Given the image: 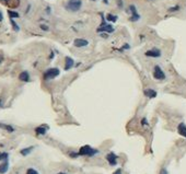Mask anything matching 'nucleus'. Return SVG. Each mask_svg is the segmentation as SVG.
Returning a JSON list of instances; mask_svg holds the SVG:
<instances>
[{
  "label": "nucleus",
  "instance_id": "nucleus-1",
  "mask_svg": "<svg viewBox=\"0 0 186 174\" xmlns=\"http://www.w3.org/2000/svg\"><path fill=\"white\" fill-rule=\"evenodd\" d=\"M101 17H102V23L100 24V26L96 28V32L98 33H113L115 31L114 26L112 24L106 23L104 17H103V14H101Z\"/></svg>",
  "mask_w": 186,
  "mask_h": 174
},
{
  "label": "nucleus",
  "instance_id": "nucleus-2",
  "mask_svg": "<svg viewBox=\"0 0 186 174\" xmlns=\"http://www.w3.org/2000/svg\"><path fill=\"white\" fill-rule=\"evenodd\" d=\"M81 7H82L81 0H69L65 6V8L70 12H77L81 9Z\"/></svg>",
  "mask_w": 186,
  "mask_h": 174
},
{
  "label": "nucleus",
  "instance_id": "nucleus-3",
  "mask_svg": "<svg viewBox=\"0 0 186 174\" xmlns=\"http://www.w3.org/2000/svg\"><path fill=\"white\" fill-rule=\"evenodd\" d=\"M79 155H86V157H93V155H95L96 153H99V151L96 150V149H93L92 147L86 146L81 147L80 149H79Z\"/></svg>",
  "mask_w": 186,
  "mask_h": 174
},
{
  "label": "nucleus",
  "instance_id": "nucleus-4",
  "mask_svg": "<svg viewBox=\"0 0 186 174\" xmlns=\"http://www.w3.org/2000/svg\"><path fill=\"white\" fill-rule=\"evenodd\" d=\"M60 75V70L58 68H49L44 72V79L45 80H51V79H55L56 77H58Z\"/></svg>",
  "mask_w": 186,
  "mask_h": 174
},
{
  "label": "nucleus",
  "instance_id": "nucleus-5",
  "mask_svg": "<svg viewBox=\"0 0 186 174\" xmlns=\"http://www.w3.org/2000/svg\"><path fill=\"white\" fill-rule=\"evenodd\" d=\"M153 78L157 79V80H164L165 79L164 71L160 66H154V68H153Z\"/></svg>",
  "mask_w": 186,
  "mask_h": 174
},
{
  "label": "nucleus",
  "instance_id": "nucleus-6",
  "mask_svg": "<svg viewBox=\"0 0 186 174\" xmlns=\"http://www.w3.org/2000/svg\"><path fill=\"white\" fill-rule=\"evenodd\" d=\"M144 55L147 56V57H151V58H159V57H161L162 53H161V50L159 48H152L147 50L144 53Z\"/></svg>",
  "mask_w": 186,
  "mask_h": 174
},
{
  "label": "nucleus",
  "instance_id": "nucleus-7",
  "mask_svg": "<svg viewBox=\"0 0 186 174\" xmlns=\"http://www.w3.org/2000/svg\"><path fill=\"white\" fill-rule=\"evenodd\" d=\"M88 45H89V42H88V40H86V38H76L73 41V46L75 47H78V48H80V47H86Z\"/></svg>",
  "mask_w": 186,
  "mask_h": 174
},
{
  "label": "nucleus",
  "instance_id": "nucleus-8",
  "mask_svg": "<svg viewBox=\"0 0 186 174\" xmlns=\"http://www.w3.org/2000/svg\"><path fill=\"white\" fill-rule=\"evenodd\" d=\"M73 66H75V60L72 59L71 57H69V56L65 57V67H64V69L66 70V71H68V70H70L71 68H73Z\"/></svg>",
  "mask_w": 186,
  "mask_h": 174
},
{
  "label": "nucleus",
  "instance_id": "nucleus-9",
  "mask_svg": "<svg viewBox=\"0 0 186 174\" xmlns=\"http://www.w3.org/2000/svg\"><path fill=\"white\" fill-rule=\"evenodd\" d=\"M117 155L115 154L114 152H109L108 154H106V160H108V162L111 164V165H116L117 164Z\"/></svg>",
  "mask_w": 186,
  "mask_h": 174
},
{
  "label": "nucleus",
  "instance_id": "nucleus-10",
  "mask_svg": "<svg viewBox=\"0 0 186 174\" xmlns=\"http://www.w3.org/2000/svg\"><path fill=\"white\" fill-rule=\"evenodd\" d=\"M143 94L144 97H147L148 99H154L158 95L157 91L153 89H144L143 90Z\"/></svg>",
  "mask_w": 186,
  "mask_h": 174
},
{
  "label": "nucleus",
  "instance_id": "nucleus-11",
  "mask_svg": "<svg viewBox=\"0 0 186 174\" xmlns=\"http://www.w3.org/2000/svg\"><path fill=\"white\" fill-rule=\"evenodd\" d=\"M19 79L23 82H29L30 81V73L28 71H22L19 75Z\"/></svg>",
  "mask_w": 186,
  "mask_h": 174
},
{
  "label": "nucleus",
  "instance_id": "nucleus-12",
  "mask_svg": "<svg viewBox=\"0 0 186 174\" xmlns=\"http://www.w3.org/2000/svg\"><path fill=\"white\" fill-rule=\"evenodd\" d=\"M177 132L181 136L183 137H186V125L184 123H181L179 126H177Z\"/></svg>",
  "mask_w": 186,
  "mask_h": 174
},
{
  "label": "nucleus",
  "instance_id": "nucleus-13",
  "mask_svg": "<svg viewBox=\"0 0 186 174\" xmlns=\"http://www.w3.org/2000/svg\"><path fill=\"white\" fill-rule=\"evenodd\" d=\"M47 128L46 126H40V127H36L35 128V132L37 135H45L46 132H47Z\"/></svg>",
  "mask_w": 186,
  "mask_h": 174
},
{
  "label": "nucleus",
  "instance_id": "nucleus-14",
  "mask_svg": "<svg viewBox=\"0 0 186 174\" xmlns=\"http://www.w3.org/2000/svg\"><path fill=\"white\" fill-rule=\"evenodd\" d=\"M9 169V163H8V160H5V162L2 164H0V173L5 174L8 171Z\"/></svg>",
  "mask_w": 186,
  "mask_h": 174
},
{
  "label": "nucleus",
  "instance_id": "nucleus-15",
  "mask_svg": "<svg viewBox=\"0 0 186 174\" xmlns=\"http://www.w3.org/2000/svg\"><path fill=\"white\" fill-rule=\"evenodd\" d=\"M117 19H118L117 15H114V14H112V13L106 14V20H108V22H116L117 21Z\"/></svg>",
  "mask_w": 186,
  "mask_h": 174
},
{
  "label": "nucleus",
  "instance_id": "nucleus-16",
  "mask_svg": "<svg viewBox=\"0 0 186 174\" xmlns=\"http://www.w3.org/2000/svg\"><path fill=\"white\" fill-rule=\"evenodd\" d=\"M0 128H3V129H6V130H7V132H15V128H13L12 126L6 125V124H0Z\"/></svg>",
  "mask_w": 186,
  "mask_h": 174
},
{
  "label": "nucleus",
  "instance_id": "nucleus-17",
  "mask_svg": "<svg viewBox=\"0 0 186 174\" xmlns=\"http://www.w3.org/2000/svg\"><path fill=\"white\" fill-rule=\"evenodd\" d=\"M128 11L129 13H130V15H136V14H138V12H137V8L134 6V5H130L128 7Z\"/></svg>",
  "mask_w": 186,
  "mask_h": 174
},
{
  "label": "nucleus",
  "instance_id": "nucleus-18",
  "mask_svg": "<svg viewBox=\"0 0 186 174\" xmlns=\"http://www.w3.org/2000/svg\"><path fill=\"white\" fill-rule=\"evenodd\" d=\"M32 150H33V147H29V148H24V149H22L20 152H21L22 155H28L29 153H31Z\"/></svg>",
  "mask_w": 186,
  "mask_h": 174
},
{
  "label": "nucleus",
  "instance_id": "nucleus-19",
  "mask_svg": "<svg viewBox=\"0 0 186 174\" xmlns=\"http://www.w3.org/2000/svg\"><path fill=\"white\" fill-rule=\"evenodd\" d=\"M8 14L10 17V19H15V18H19V13L15 12V11H12V10H8Z\"/></svg>",
  "mask_w": 186,
  "mask_h": 174
},
{
  "label": "nucleus",
  "instance_id": "nucleus-20",
  "mask_svg": "<svg viewBox=\"0 0 186 174\" xmlns=\"http://www.w3.org/2000/svg\"><path fill=\"white\" fill-rule=\"evenodd\" d=\"M11 25H12V28H13V30H15V32H18V31L20 30V28H19V25H18V24L15 23V20H13V19H11Z\"/></svg>",
  "mask_w": 186,
  "mask_h": 174
},
{
  "label": "nucleus",
  "instance_id": "nucleus-21",
  "mask_svg": "<svg viewBox=\"0 0 186 174\" xmlns=\"http://www.w3.org/2000/svg\"><path fill=\"white\" fill-rule=\"evenodd\" d=\"M179 10V6H175V7L169 8V12H176Z\"/></svg>",
  "mask_w": 186,
  "mask_h": 174
},
{
  "label": "nucleus",
  "instance_id": "nucleus-22",
  "mask_svg": "<svg viewBox=\"0 0 186 174\" xmlns=\"http://www.w3.org/2000/svg\"><path fill=\"white\" fill-rule=\"evenodd\" d=\"M7 159H8V153H6V152L1 153V152H0V161H1V160H7Z\"/></svg>",
  "mask_w": 186,
  "mask_h": 174
},
{
  "label": "nucleus",
  "instance_id": "nucleus-23",
  "mask_svg": "<svg viewBox=\"0 0 186 174\" xmlns=\"http://www.w3.org/2000/svg\"><path fill=\"white\" fill-rule=\"evenodd\" d=\"M26 174H38V172L36 170H34V169H28Z\"/></svg>",
  "mask_w": 186,
  "mask_h": 174
},
{
  "label": "nucleus",
  "instance_id": "nucleus-24",
  "mask_svg": "<svg viewBox=\"0 0 186 174\" xmlns=\"http://www.w3.org/2000/svg\"><path fill=\"white\" fill-rule=\"evenodd\" d=\"M117 6L119 9H122L123 6H124V3H123V0H117Z\"/></svg>",
  "mask_w": 186,
  "mask_h": 174
},
{
  "label": "nucleus",
  "instance_id": "nucleus-25",
  "mask_svg": "<svg viewBox=\"0 0 186 174\" xmlns=\"http://www.w3.org/2000/svg\"><path fill=\"white\" fill-rule=\"evenodd\" d=\"M129 48H130V47H129L128 44H125V45H124V46H123V47L119 49V50H125V49H129Z\"/></svg>",
  "mask_w": 186,
  "mask_h": 174
},
{
  "label": "nucleus",
  "instance_id": "nucleus-26",
  "mask_svg": "<svg viewBox=\"0 0 186 174\" xmlns=\"http://www.w3.org/2000/svg\"><path fill=\"white\" fill-rule=\"evenodd\" d=\"M69 155L71 157V158H77L79 155V153H75V152H70L69 153Z\"/></svg>",
  "mask_w": 186,
  "mask_h": 174
},
{
  "label": "nucleus",
  "instance_id": "nucleus-27",
  "mask_svg": "<svg viewBox=\"0 0 186 174\" xmlns=\"http://www.w3.org/2000/svg\"><path fill=\"white\" fill-rule=\"evenodd\" d=\"M41 28H42V30H44V31H48V26H46V25H43V24L41 25Z\"/></svg>",
  "mask_w": 186,
  "mask_h": 174
},
{
  "label": "nucleus",
  "instance_id": "nucleus-28",
  "mask_svg": "<svg viewBox=\"0 0 186 174\" xmlns=\"http://www.w3.org/2000/svg\"><path fill=\"white\" fill-rule=\"evenodd\" d=\"M113 174H122V170H121V169H118V170H117V171H115Z\"/></svg>",
  "mask_w": 186,
  "mask_h": 174
},
{
  "label": "nucleus",
  "instance_id": "nucleus-29",
  "mask_svg": "<svg viewBox=\"0 0 186 174\" xmlns=\"http://www.w3.org/2000/svg\"><path fill=\"white\" fill-rule=\"evenodd\" d=\"M141 124H142V125H147V119L142 118V120H141Z\"/></svg>",
  "mask_w": 186,
  "mask_h": 174
},
{
  "label": "nucleus",
  "instance_id": "nucleus-30",
  "mask_svg": "<svg viewBox=\"0 0 186 174\" xmlns=\"http://www.w3.org/2000/svg\"><path fill=\"white\" fill-rule=\"evenodd\" d=\"M161 174H168L166 170H165V169H162V171H161Z\"/></svg>",
  "mask_w": 186,
  "mask_h": 174
},
{
  "label": "nucleus",
  "instance_id": "nucleus-31",
  "mask_svg": "<svg viewBox=\"0 0 186 174\" xmlns=\"http://www.w3.org/2000/svg\"><path fill=\"white\" fill-rule=\"evenodd\" d=\"M2 20H3V15H2V13L0 12V22L2 21Z\"/></svg>",
  "mask_w": 186,
  "mask_h": 174
},
{
  "label": "nucleus",
  "instance_id": "nucleus-32",
  "mask_svg": "<svg viewBox=\"0 0 186 174\" xmlns=\"http://www.w3.org/2000/svg\"><path fill=\"white\" fill-rule=\"evenodd\" d=\"M103 2H104L105 5H108V0H103Z\"/></svg>",
  "mask_w": 186,
  "mask_h": 174
},
{
  "label": "nucleus",
  "instance_id": "nucleus-33",
  "mask_svg": "<svg viewBox=\"0 0 186 174\" xmlns=\"http://www.w3.org/2000/svg\"><path fill=\"white\" fill-rule=\"evenodd\" d=\"M58 174H66V173H58Z\"/></svg>",
  "mask_w": 186,
  "mask_h": 174
},
{
  "label": "nucleus",
  "instance_id": "nucleus-34",
  "mask_svg": "<svg viewBox=\"0 0 186 174\" xmlns=\"http://www.w3.org/2000/svg\"><path fill=\"white\" fill-rule=\"evenodd\" d=\"M92 1H95V0H92Z\"/></svg>",
  "mask_w": 186,
  "mask_h": 174
}]
</instances>
